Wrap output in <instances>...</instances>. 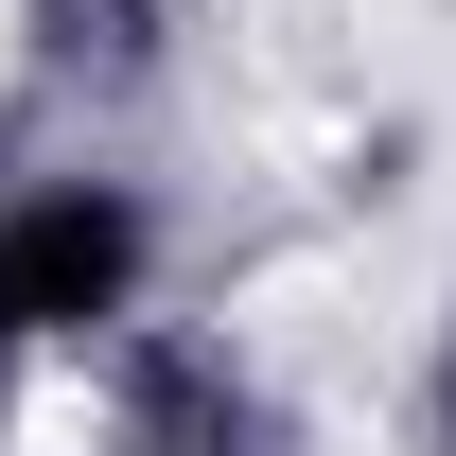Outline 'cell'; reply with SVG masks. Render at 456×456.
I'll use <instances>...</instances> for the list:
<instances>
[{
    "instance_id": "obj_1",
    "label": "cell",
    "mask_w": 456,
    "mask_h": 456,
    "mask_svg": "<svg viewBox=\"0 0 456 456\" xmlns=\"http://www.w3.org/2000/svg\"><path fill=\"white\" fill-rule=\"evenodd\" d=\"M123 281H141V211H123V193H36V211H0V351L123 316Z\"/></svg>"
},
{
    "instance_id": "obj_2",
    "label": "cell",
    "mask_w": 456,
    "mask_h": 456,
    "mask_svg": "<svg viewBox=\"0 0 456 456\" xmlns=\"http://www.w3.org/2000/svg\"><path fill=\"white\" fill-rule=\"evenodd\" d=\"M439 439H456V351H439Z\"/></svg>"
}]
</instances>
